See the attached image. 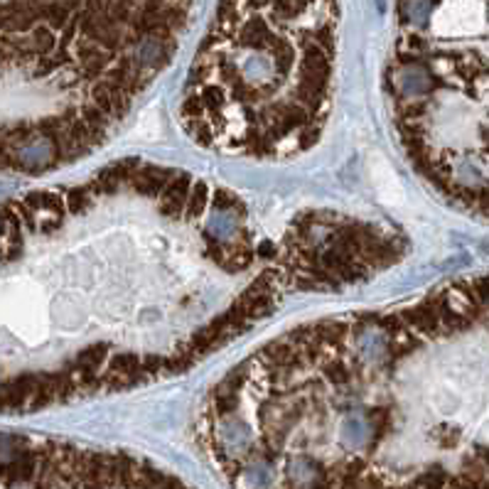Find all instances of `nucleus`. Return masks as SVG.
I'll use <instances>...</instances> for the list:
<instances>
[{"label":"nucleus","mask_w":489,"mask_h":489,"mask_svg":"<svg viewBox=\"0 0 489 489\" xmlns=\"http://www.w3.org/2000/svg\"><path fill=\"white\" fill-rule=\"evenodd\" d=\"M37 383H40L37 372H25L20 377H12L0 383V413H15L27 408Z\"/></svg>","instance_id":"obj_1"},{"label":"nucleus","mask_w":489,"mask_h":489,"mask_svg":"<svg viewBox=\"0 0 489 489\" xmlns=\"http://www.w3.org/2000/svg\"><path fill=\"white\" fill-rule=\"evenodd\" d=\"M398 318L403 320L406 330L416 332L423 342H433V339H442V337H445V332H442V327H440V318H438L423 300L416 302V305H411V307L398 310Z\"/></svg>","instance_id":"obj_2"},{"label":"nucleus","mask_w":489,"mask_h":489,"mask_svg":"<svg viewBox=\"0 0 489 489\" xmlns=\"http://www.w3.org/2000/svg\"><path fill=\"white\" fill-rule=\"evenodd\" d=\"M88 104H94L113 123V121H118V118H123L126 113H128L133 99H130L126 91H121V88L111 86V84H106L104 79H99V82L91 84V101H88Z\"/></svg>","instance_id":"obj_3"},{"label":"nucleus","mask_w":489,"mask_h":489,"mask_svg":"<svg viewBox=\"0 0 489 489\" xmlns=\"http://www.w3.org/2000/svg\"><path fill=\"white\" fill-rule=\"evenodd\" d=\"M189 189H192V175L189 172H177L172 175V180L167 182V187L160 195V214L167 217L170 222L182 219L184 204H187Z\"/></svg>","instance_id":"obj_4"},{"label":"nucleus","mask_w":489,"mask_h":489,"mask_svg":"<svg viewBox=\"0 0 489 489\" xmlns=\"http://www.w3.org/2000/svg\"><path fill=\"white\" fill-rule=\"evenodd\" d=\"M172 175H175V170H165V167L143 163L141 170L133 175V180L128 184L136 189L138 195L147 197V200H160V195H163V189L172 180Z\"/></svg>","instance_id":"obj_5"},{"label":"nucleus","mask_w":489,"mask_h":489,"mask_svg":"<svg viewBox=\"0 0 489 489\" xmlns=\"http://www.w3.org/2000/svg\"><path fill=\"white\" fill-rule=\"evenodd\" d=\"M108 349H111L108 342L91 344V347L82 349L67 366H69L71 372H99L101 366H104V361L108 359Z\"/></svg>","instance_id":"obj_6"},{"label":"nucleus","mask_w":489,"mask_h":489,"mask_svg":"<svg viewBox=\"0 0 489 489\" xmlns=\"http://www.w3.org/2000/svg\"><path fill=\"white\" fill-rule=\"evenodd\" d=\"M423 347H425L423 339H420L416 332L406 330L396 337V339L386 342V359H389V364H398V361H403L406 357H411L413 352H418V349Z\"/></svg>","instance_id":"obj_7"},{"label":"nucleus","mask_w":489,"mask_h":489,"mask_svg":"<svg viewBox=\"0 0 489 489\" xmlns=\"http://www.w3.org/2000/svg\"><path fill=\"white\" fill-rule=\"evenodd\" d=\"M322 377H324V381L337 386V389H347V386H352L357 372H354L342 357H337V359H332V361H324Z\"/></svg>","instance_id":"obj_8"},{"label":"nucleus","mask_w":489,"mask_h":489,"mask_svg":"<svg viewBox=\"0 0 489 489\" xmlns=\"http://www.w3.org/2000/svg\"><path fill=\"white\" fill-rule=\"evenodd\" d=\"M206 204H209V187H206V182H202V180L200 182H192L182 219H187V222H197V219L204 214Z\"/></svg>","instance_id":"obj_9"},{"label":"nucleus","mask_w":489,"mask_h":489,"mask_svg":"<svg viewBox=\"0 0 489 489\" xmlns=\"http://www.w3.org/2000/svg\"><path fill=\"white\" fill-rule=\"evenodd\" d=\"M197 361L200 359L195 357V352L187 347V342H182L172 357H165V372L163 374H167V377H180V374H187Z\"/></svg>","instance_id":"obj_10"},{"label":"nucleus","mask_w":489,"mask_h":489,"mask_svg":"<svg viewBox=\"0 0 489 489\" xmlns=\"http://www.w3.org/2000/svg\"><path fill=\"white\" fill-rule=\"evenodd\" d=\"M64 204H67V214L71 217H82L86 214L91 206H94V195L86 189V184L82 187H71L64 192Z\"/></svg>","instance_id":"obj_11"},{"label":"nucleus","mask_w":489,"mask_h":489,"mask_svg":"<svg viewBox=\"0 0 489 489\" xmlns=\"http://www.w3.org/2000/svg\"><path fill=\"white\" fill-rule=\"evenodd\" d=\"M118 187H121V182H118V177L113 175L111 167H104L101 172H96L94 180L86 182V189L94 197H113L118 192Z\"/></svg>","instance_id":"obj_12"},{"label":"nucleus","mask_w":489,"mask_h":489,"mask_svg":"<svg viewBox=\"0 0 489 489\" xmlns=\"http://www.w3.org/2000/svg\"><path fill=\"white\" fill-rule=\"evenodd\" d=\"M40 209L42 212H49V217L59 219V222H64L69 217L64 204V192H54V189L40 192Z\"/></svg>","instance_id":"obj_13"},{"label":"nucleus","mask_w":489,"mask_h":489,"mask_svg":"<svg viewBox=\"0 0 489 489\" xmlns=\"http://www.w3.org/2000/svg\"><path fill=\"white\" fill-rule=\"evenodd\" d=\"M310 40L318 45L320 49H322L327 57L335 59V47H337V32H335V25H332V20H327V23L318 25V29H313L310 32Z\"/></svg>","instance_id":"obj_14"},{"label":"nucleus","mask_w":489,"mask_h":489,"mask_svg":"<svg viewBox=\"0 0 489 489\" xmlns=\"http://www.w3.org/2000/svg\"><path fill=\"white\" fill-rule=\"evenodd\" d=\"M377 327L381 330L383 339L389 342V339H396V337L401 335V332H406V324H403V320L398 318V313H386V315H379L377 318Z\"/></svg>","instance_id":"obj_15"},{"label":"nucleus","mask_w":489,"mask_h":489,"mask_svg":"<svg viewBox=\"0 0 489 489\" xmlns=\"http://www.w3.org/2000/svg\"><path fill=\"white\" fill-rule=\"evenodd\" d=\"M209 202H212V206L219 214H229L234 212V209H243L241 200H239L234 192H229V189H217L214 195H209Z\"/></svg>","instance_id":"obj_16"},{"label":"nucleus","mask_w":489,"mask_h":489,"mask_svg":"<svg viewBox=\"0 0 489 489\" xmlns=\"http://www.w3.org/2000/svg\"><path fill=\"white\" fill-rule=\"evenodd\" d=\"M202 239H204L206 256H209L214 263H219L222 268H224V263H226V241H222V239H219V236H214L209 229L202 234Z\"/></svg>","instance_id":"obj_17"},{"label":"nucleus","mask_w":489,"mask_h":489,"mask_svg":"<svg viewBox=\"0 0 489 489\" xmlns=\"http://www.w3.org/2000/svg\"><path fill=\"white\" fill-rule=\"evenodd\" d=\"M141 165H143L141 158H126V160H121V163H113L111 170H113V175L118 177V182L126 184L133 180V175L141 170Z\"/></svg>","instance_id":"obj_18"},{"label":"nucleus","mask_w":489,"mask_h":489,"mask_svg":"<svg viewBox=\"0 0 489 489\" xmlns=\"http://www.w3.org/2000/svg\"><path fill=\"white\" fill-rule=\"evenodd\" d=\"M12 212L18 214L20 224L25 226L27 231H37V226H40V219H37V212H32L29 206H25L23 202H10Z\"/></svg>","instance_id":"obj_19"},{"label":"nucleus","mask_w":489,"mask_h":489,"mask_svg":"<svg viewBox=\"0 0 489 489\" xmlns=\"http://www.w3.org/2000/svg\"><path fill=\"white\" fill-rule=\"evenodd\" d=\"M64 224V222H59V219H49V222H42L40 226H37V229H42V234H47V231H54V229H59V226Z\"/></svg>","instance_id":"obj_20"},{"label":"nucleus","mask_w":489,"mask_h":489,"mask_svg":"<svg viewBox=\"0 0 489 489\" xmlns=\"http://www.w3.org/2000/svg\"><path fill=\"white\" fill-rule=\"evenodd\" d=\"M271 251H273V246H271V243H268V241H263V243H261V246L259 248H254V254H259V256H263V259H271Z\"/></svg>","instance_id":"obj_21"}]
</instances>
